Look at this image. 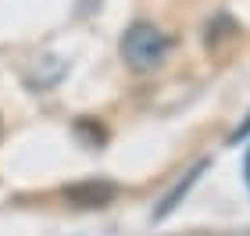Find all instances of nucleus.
I'll return each mask as SVG.
<instances>
[{"mask_svg": "<svg viewBox=\"0 0 250 236\" xmlns=\"http://www.w3.org/2000/svg\"><path fill=\"white\" fill-rule=\"evenodd\" d=\"M236 32H240V25H236L229 15H218L208 25V47H214V43H222V40H232Z\"/></svg>", "mask_w": 250, "mask_h": 236, "instance_id": "obj_4", "label": "nucleus"}, {"mask_svg": "<svg viewBox=\"0 0 250 236\" xmlns=\"http://www.w3.org/2000/svg\"><path fill=\"white\" fill-rule=\"evenodd\" d=\"M168 50H172V40L157 25H150V21H132V25L125 29V36H122V61L129 64L136 75L154 72L157 64L168 58Z\"/></svg>", "mask_w": 250, "mask_h": 236, "instance_id": "obj_1", "label": "nucleus"}, {"mask_svg": "<svg viewBox=\"0 0 250 236\" xmlns=\"http://www.w3.org/2000/svg\"><path fill=\"white\" fill-rule=\"evenodd\" d=\"M75 132H79V136H86V132H89V143H93V147H97V143H104V140H107V132L100 129V126H93L89 118H79V122H75Z\"/></svg>", "mask_w": 250, "mask_h": 236, "instance_id": "obj_5", "label": "nucleus"}, {"mask_svg": "<svg viewBox=\"0 0 250 236\" xmlns=\"http://www.w3.org/2000/svg\"><path fill=\"white\" fill-rule=\"evenodd\" d=\"M247 186H250V154H247Z\"/></svg>", "mask_w": 250, "mask_h": 236, "instance_id": "obj_7", "label": "nucleus"}, {"mask_svg": "<svg viewBox=\"0 0 250 236\" xmlns=\"http://www.w3.org/2000/svg\"><path fill=\"white\" fill-rule=\"evenodd\" d=\"M208 168H211V161H208V157H200V161H197V165H193L189 172H186V179H183V183H175V186H172V190H168V193H165V200H161V208L154 211V218L161 222V218H168V215H172V211L179 208V200H183V197L189 193V190H193V186L200 183V175L208 172Z\"/></svg>", "mask_w": 250, "mask_h": 236, "instance_id": "obj_3", "label": "nucleus"}, {"mask_svg": "<svg viewBox=\"0 0 250 236\" xmlns=\"http://www.w3.org/2000/svg\"><path fill=\"white\" fill-rule=\"evenodd\" d=\"M247 132H250V115H247V122H243V126H240V129H236L232 136H229V143H240V140L247 136Z\"/></svg>", "mask_w": 250, "mask_h": 236, "instance_id": "obj_6", "label": "nucleus"}, {"mask_svg": "<svg viewBox=\"0 0 250 236\" xmlns=\"http://www.w3.org/2000/svg\"><path fill=\"white\" fill-rule=\"evenodd\" d=\"M115 197H118V183H111V179H79V183L64 186V200L83 211L107 208L115 204Z\"/></svg>", "mask_w": 250, "mask_h": 236, "instance_id": "obj_2", "label": "nucleus"}]
</instances>
